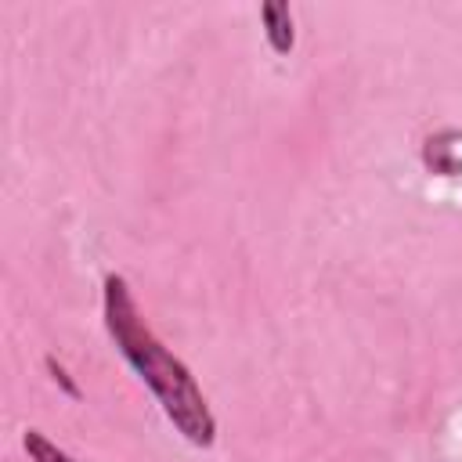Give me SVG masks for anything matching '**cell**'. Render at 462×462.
Here are the masks:
<instances>
[{"label": "cell", "mask_w": 462, "mask_h": 462, "mask_svg": "<svg viewBox=\"0 0 462 462\" xmlns=\"http://www.w3.org/2000/svg\"><path fill=\"white\" fill-rule=\"evenodd\" d=\"M455 134H440V137H430L426 141V166L433 170V173H444V177H451V173H458V162H451L448 155H451V141Z\"/></svg>", "instance_id": "cell-4"}, {"label": "cell", "mask_w": 462, "mask_h": 462, "mask_svg": "<svg viewBox=\"0 0 462 462\" xmlns=\"http://www.w3.org/2000/svg\"><path fill=\"white\" fill-rule=\"evenodd\" d=\"M22 444H25V451H29L32 462H76L69 451H61V448H58L54 440H47L40 430H25Z\"/></svg>", "instance_id": "cell-3"}, {"label": "cell", "mask_w": 462, "mask_h": 462, "mask_svg": "<svg viewBox=\"0 0 462 462\" xmlns=\"http://www.w3.org/2000/svg\"><path fill=\"white\" fill-rule=\"evenodd\" d=\"M260 22H263V36L271 43L274 54H289L296 47V25H292V11L282 0H263L260 4Z\"/></svg>", "instance_id": "cell-2"}, {"label": "cell", "mask_w": 462, "mask_h": 462, "mask_svg": "<svg viewBox=\"0 0 462 462\" xmlns=\"http://www.w3.org/2000/svg\"><path fill=\"white\" fill-rule=\"evenodd\" d=\"M43 365H47V372L54 375V383H61V386H65V393H69V397H79V386H76V383L69 379V372H65V368H61V365H58V361H54L51 354L43 357Z\"/></svg>", "instance_id": "cell-5"}, {"label": "cell", "mask_w": 462, "mask_h": 462, "mask_svg": "<svg viewBox=\"0 0 462 462\" xmlns=\"http://www.w3.org/2000/svg\"><path fill=\"white\" fill-rule=\"evenodd\" d=\"M105 328H108L116 350L137 372V379L152 390V397L159 401V408L173 422V430L188 444L209 448L217 440V419L206 404V393L195 383V375L188 372V365L177 354H170L166 343L152 332V325L144 321L123 274L105 278Z\"/></svg>", "instance_id": "cell-1"}]
</instances>
